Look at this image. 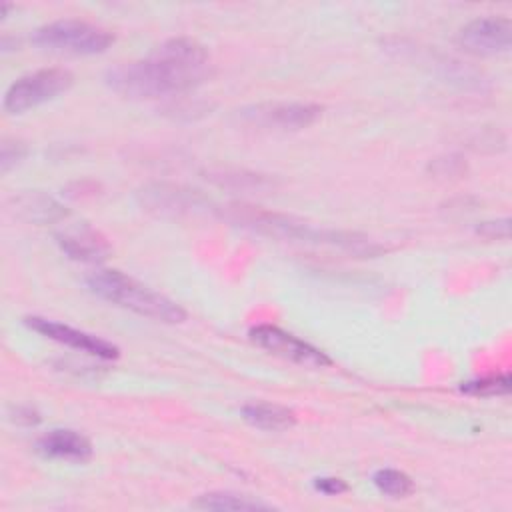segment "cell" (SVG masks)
Returning a JSON list of instances; mask_svg holds the SVG:
<instances>
[{"label": "cell", "mask_w": 512, "mask_h": 512, "mask_svg": "<svg viewBox=\"0 0 512 512\" xmlns=\"http://www.w3.org/2000/svg\"><path fill=\"white\" fill-rule=\"evenodd\" d=\"M226 218L234 224L250 228L258 234L280 238V240H298L310 244L332 246L336 250L354 254V256H376L382 252V246L374 240L356 234V232H342V230H328V228H314L308 222L298 218L276 214L268 210H260L246 204H232L226 208Z\"/></svg>", "instance_id": "cell-2"}, {"label": "cell", "mask_w": 512, "mask_h": 512, "mask_svg": "<svg viewBox=\"0 0 512 512\" xmlns=\"http://www.w3.org/2000/svg\"><path fill=\"white\" fill-rule=\"evenodd\" d=\"M250 338L254 344L268 350L270 354L280 356L298 366H304V368L330 366V358L322 350H318L316 346L296 338L294 334H290L278 326H270V324L254 326L250 330Z\"/></svg>", "instance_id": "cell-7"}, {"label": "cell", "mask_w": 512, "mask_h": 512, "mask_svg": "<svg viewBox=\"0 0 512 512\" xmlns=\"http://www.w3.org/2000/svg\"><path fill=\"white\" fill-rule=\"evenodd\" d=\"M194 508H202V510H266L270 508L264 502L252 500L244 494H236V492H208L198 496L192 502Z\"/></svg>", "instance_id": "cell-15"}, {"label": "cell", "mask_w": 512, "mask_h": 512, "mask_svg": "<svg viewBox=\"0 0 512 512\" xmlns=\"http://www.w3.org/2000/svg\"><path fill=\"white\" fill-rule=\"evenodd\" d=\"M32 42L48 52L92 56L106 52L114 42L110 30L74 18L48 22L32 32Z\"/></svg>", "instance_id": "cell-4"}, {"label": "cell", "mask_w": 512, "mask_h": 512, "mask_svg": "<svg viewBox=\"0 0 512 512\" xmlns=\"http://www.w3.org/2000/svg\"><path fill=\"white\" fill-rule=\"evenodd\" d=\"M456 40L470 54L496 56L510 50L512 22L504 16L476 18L460 28Z\"/></svg>", "instance_id": "cell-9"}, {"label": "cell", "mask_w": 512, "mask_h": 512, "mask_svg": "<svg viewBox=\"0 0 512 512\" xmlns=\"http://www.w3.org/2000/svg\"><path fill=\"white\" fill-rule=\"evenodd\" d=\"M210 76L206 48L192 38H172L146 58L124 62L106 72L110 90L132 100H156L194 90Z\"/></svg>", "instance_id": "cell-1"}, {"label": "cell", "mask_w": 512, "mask_h": 512, "mask_svg": "<svg viewBox=\"0 0 512 512\" xmlns=\"http://www.w3.org/2000/svg\"><path fill=\"white\" fill-rule=\"evenodd\" d=\"M72 82L74 76L64 68H44L24 74L6 90L4 110L8 114H22L66 92Z\"/></svg>", "instance_id": "cell-5"}, {"label": "cell", "mask_w": 512, "mask_h": 512, "mask_svg": "<svg viewBox=\"0 0 512 512\" xmlns=\"http://www.w3.org/2000/svg\"><path fill=\"white\" fill-rule=\"evenodd\" d=\"M36 452L44 458L66 460V462H86L92 458V444L90 440L68 428H56L42 434L36 440Z\"/></svg>", "instance_id": "cell-12"}, {"label": "cell", "mask_w": 512, "mask_h": 512, "mask_svg": "<svg viewBox=\"0 0 512 512\" xmlns=\"http://www.w3.org/2000/svg\"><path fill=\"white\" fill-rule=\"evenodd\" d=\"M138 200L148 212L168 218L194 216L210 208V202L202 194L172 184H148L138 192Z\"/></svg>", "instance_id": "cell-8"}, {"label": "cell", "mask_w": 512, "mask_h": 512, "mask_svg": "<svg viewBox=\"0 0 512 512\" xmlns=\"http://www.w3.org/2000/svg\"><path fill=\"white\" fill-rule=\"evenodd\" d=\"M322 114L318 104L310 102H260L236 112V120L258 130H302L312 126Z\"/></svg>", "instance_id": "cell-6"}, {"label": "cell", "mask_w": 512, "mask_h": 512, "mask_svg": "<svg viewBox=\"0 0 512 512\" xmlns=\"http://www.w3.org/2000/svg\"><path fill=\"white\" fill-rule=\"evenodd\" d=\"M86 284L102 300L138 316L164 324H180L186 320V312L174 300L118 270H96L86 278Z\"/></svg>", "instance_id": "cell-3"}, {"label": "cell", "mask_w": 512, "mask_h": 512, "mask_svg": "<svg viewBox=\"0 0 512 512\" xmlns=\"http://www.w3.org/2000/svg\"><path fill=\"white\" fill-rule=\"evenodd\" d=\"M24 324L58 342V344H64L68 348H74V350H80L84 354H90V356H96V358H102V360H114L118 358L120 350L118 346H114L112 342L100 338V336H94V334H88L84 330H78V328H72L68 324H62V322H56V320H48V318H40V316H28L24 318Z\"/></svg>", "instance_id": "cell-10"}, {"label": "cell", "mask_w": 512, "mask_h": 512, "mask_svg": "<svg viewBox=\"0 0 512 512\" xmlns=\"http://www.w3.org/2000/svg\"><path fill=\"white\" fill-rule=\"evenodd\" d=\"M242 418L260 430H270V432H280L288 430L296 424V414L274 402H250L242 406Z\"/></svg>", "instance_id": "cell-14"}, {"label": "cell", "mask_w": 512, "mask_h": 512, "mask_svg": "<svg viewBox=\"0 0 512 512\" xmlns=\"http://www.w3.org/2000/svg\"><path fill=\"white\" fill-rule=\"evenodd\" d=\"M428 170L434 176H442V178H454V176H462L466 172V162L460 156H442L430 162Z\"/></svg>", "instance_id": "cell-18"}, {"label": "cell", "mask_w": 512, "mask_h": 512, "mask_svg": "<svg viewBox=\"0 0 512 512\" xmlns=\"http://www.w3.org/2000/svg\"><path fill=\"white\" fill-rule=\"evenodd\" d=\"M10 420L16 422V424L32 426V424L40 422V414H38L34 408H30V406H16V408H12V412H10Z\"/></svg>", "instance_id": "cell-22"}, {"label": "cell", "mask_w": 512, "mask_h": 512, "mask_svg": "<svg viewBox=\"0 0 512 512\" xmlns=\"http://www.w3.org/2000/svg\"><path fill=\"white\" fill-rule=\"evenodd\" d=\"M372 482L382 494L392 496V498H404L414 490L410 476L400 470H394V468L376 470L372 476Z\"/></svg>", "instance_id": "cell-16"}, {"label": "cell", "mask_w": 512, "mask_h": 512, "mask_svg": "<svg viewBox=\"0 0 512 512\" xmlns=\"http://www.w3.org/2000/svg\"><path fill=\"white\" fill-rule=\"evenodd\" d=\"M314 488L322 494H328V496H338V494L348 490L346 482L340 480V478H316Z\"/></svg>", "instance_id": "cell-21"}, {"label": "cell", "mask_w": 512, "mask_h": 512, "mask_svg": "<svg viewBox=\"0 0 512 512\" xmlns=\"http://www.w3.org/2000/svg\"><path fill=\"white\" fill-rule=\"evenodd\" d=\"M476 232L488 240H506L510 234V220L502 218V220H490V222H482Z\"/></svg>", "instance_id": "cell-20"}, {"label": "cell", "mask_w": 512, "mask_h": 512, "mask_svg": "<svg viewBox=\"0 0 512 512\" xmlns=\"http://www.w3.org/2000/svg\"><path fill=\"white\" fill-rule=\"evenodd\" d=\"M10 202H12L14 214L28 222L46 224V222H56L66 216V210L54 198H50L42 192H34V190L22 192V194L14 196Z\"/></svg>", "instance_id": "cell-13"}, {"label": "cell", "mask_w": 512, "mask_h": 512, "mask_svg": "<svg viewBox=\"0 0 512 512\" xmlns=\"http://www.w3.org/2000/svg\"><path fill=\"white\" fill-rule=\"evenodd\" d=\"M508 390H510L508 374L488 376V378H480V380L462 384V392L472 394V396H500V394H508Z\"/></svg>", "instance_id": "cell-17"}, {"label": "cell", "mask_w": 512, "mask_h": 512, "mask_svg": "<svg viewBox=\"0 0 512 512\" xmlns=\"http://www.w3.org/2000/svg\"><path fill=\"white\" fill-rule=\"evenodd\" d=\"M56 244L66 256L78 262H102L110 254L108 240L88 224L66 226L56 234Z\"/></svg>", "instance_id": "cell-11"}, {"label": "cell", "mask_w": 512, "mask_h": 512, "mask_svg": "<svg viewBox=\"0 0 512 512\" xmlns=\"http://www.w3.org/2000/svg\"><path fill=\"white\" fill-rule=\"evenodd\" d=\"M26 156V146L16 140H4L0 146V170L6 174Z\"/></svg>", "instance_id": "cell-19"}]
</instances>
